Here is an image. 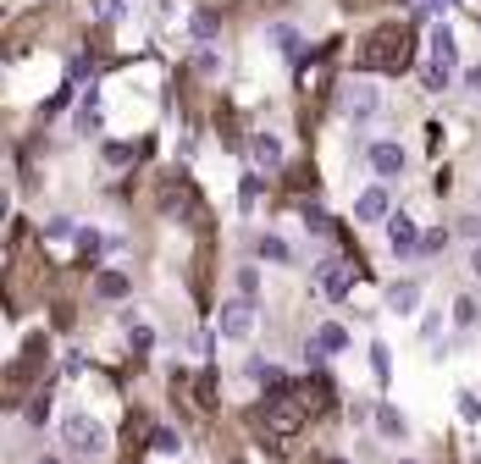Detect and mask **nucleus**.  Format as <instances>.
Masks as SVG:
<instances>
[{"instance_id": "obj_1", "label": "nucleus", "mask_w": 481, "mask_h": 464, "mask_svg": "<svg viewBox=\"0 0 481 464\" xmlns=\"http://www.w3.org/2000/svg\"><path fill=\"white\" fill-rule=\"evenodd\" d=\"M326 404H332V381H326V376H310L305 387H277V398L266 404V431L277 437V442H288V437H299Z\"/></svg>"}, {"instance_id": "obj_2", "label": "nucleus", "mask_w": 481, "mask_h": 464, "mask_svg": "<svg viewBox=\"0 0 481 464\" xmlns=\"http://www.w3.org/2000/svg\"><path fill=\"white\" fill-rule=\"evenodd\" d=\"M416 61V28L409 23H382L360 50H355V66L360 73H404V66Z\"/></svg>"}, {"instance_id": "obj_3", "label": "nucleus", "mask_w": 481, "mask_h": 464, "mask_svg": "<svg viewBox=\"0 0 481 464\" xmlns=\"http://www.w3.org/2000/svg\"><path fill=\"white\" fill-rule=\"evenodd\" d=\"M34 288H45V260H34V232L17 227L12 232V265H6V304H12V315L28 310Z\"/></svg>"}, {"instance_id": "obj_4", "label": "nucleus", "mask_w": 481, "mask_h": 464, "mask_svg": "<svg viewBox=\"0 0 481 464\" xmlns=\"http://www.w3.org/2000/svg\"><path fill=\"white\" fill-rule=\"evenodd\" d=\"M45 360H50V343L45 338H28V349L17 354V365L6 370V398H0V404H6V410H17L23 404V398H34L39 387V376H45Z\"/></svg>"}, {"instance_id": "obj_5", "label": "nucleus", "mask_w": 481, "mask_h": 464, "mask_svg": "<svg viewBox=\"0 0 481 464\" xmlns=\"http://www.w3.org/2000/svg\"><path fill=\"white\" fill-rule=\"evenodd\" d=\"M454 66H459V44H454L448 28H437L432 34V61H426V89H448Z\"/></svg>"}, {"instance_id": "obj_6", "label": "nucleus", "mask_w": 481, "mask_h": 464, "mask_svg": "<svg viewBox=\"0 0 481 464\" xmlns=\"http://www.w3.org/2000/svg\"><path fill=\"white\" fill-rule=\"evenodd\" d=\"M316 282H321L326 299H343V293L355 288V265H349V260H321V265H316Z\"/></svg>"}, {"instance_id": "obj_7", "label": "nucleus", "mask_w": 481, "mask_h": 464, "mask_svg": "<svg viewBox=\"0 0 481 464\" xmlns=\"http://www.w3.org/2000/svg\"><path fill=\"white\" fill-rule=\"evenodd\" d=\"M66 448H73V453H100V448H105V431H100V420H89V415H73V420H66Z\"/></svg>"}, {"instance_id": "obj_8", "label": "nucleus", "mask_w": 481, "mask_h": 464, "mask_svg": "<svg viewBox=\"0 0 481 464\" xmlns=\"http://www.w3.org/2000/svg\"><path fill=\"white\" fill-rule=\"evenodd\" d=\"M255 331V304L238 293L233 304H222V338H249Z\"/></svg>"}, {"instance_id": "obj_9", "label": "nucleus", "mask_w": 481, "mask_h": 464, "mask_svg": "<svg viewBox=\"0 0 481 464\" xmlns=\"http://www.w3.org/2000/svg\"><path fill=\"white\" fill-rule=\"evenodd\" d=\"M249 161H255L260 172H277V166H283V144H277V133H255V139H249Z\"/></svg>"}, {"instance_id": "obj_10", "label": "nucleus", "mask_w": 481, "mask_h": 464, "mask_svg": "<svg viewBox=\"0 0 481 464\" xmlns=\"http://www.w3.org/2000/svg\"><path fill=\"white\" fill-rule=\"evenodd\" d=\"M343 343H349V331H343V326H321L316 343H310V360H326V354H337Z\"/></svg>"}, {"instance_id": "obj_11", "label": "nucleus", "mask_w": 481, "mask_h": 464, "mask_svg": "<svg viewBox=\"0 0 481 464\" xmlns=\"http://www.w3.org/2000/svg\"><path fill=\"white\" fill-rule=\"evenodd\" d=\"M355 216H360V222H382V216H387V193H382V188H366V193L355 199Z\"/></svg>"}, {"instance_id": "obj_12", "label": "nucleus", "mask_w": 481, "mask_h": 464, "mask_svg": "<svg viewBox=\"0 0 481 464\" xmlns=\"http://www.w3.org/2000/svg\"><path fill=\"white\" fill-rule=\"evenodd\" d=\"M371 166H376L382 177H398V172H404V150H398V144H371Z\"/></svg>"}, {"instance_id": "obj_13", "label": "nucleus", "mask_w": 481, "mask_h": 464, "mask_svg": "<svg viewBox=\"0 0 481 464\" xmlns=\"http://www.w3.org/2000/svg\"><path fill=\"white\" fill-rule=\"evenodd\" d=\"M387 243H393L398 254H404V249H416V243H421L416 222H409V216H393V222H387Z\"/></svg>"}, {"instance_id": "obj_14", "label": "nucleus", "mask_w": 481, "mask_h": 464, "mask_svg": "<svg viewBox=\"0 0 481 464\" xmlns=\"http://www.w3.org/2000/svg\"><path fill=\"white\" fill-rule=\"evenodd\" d=\"M343 111H349V116H371V111H376V94H371V89H360V84H355V89H349V94H343Z\"/></svg>"}, {"instance_id": "obj_15", "label": "nucleus", "mask_w": 481, "mask_h": 464, "mask_svg": "<svg viewBox=\"0 0 481 464\" xmlns=\"http://www.w3.org/2000/svg\"><path fill=\"white\" fill-rule=\"evenodd\" d=\"M95 293H100V299H122V293H127V277H122V271H100V277H95Z\"/></svg>"}, {"instance_id": "obj_16", "label": "nucleus", "mask_w": 481, "mask_h": 464, "mask_svg": "<svg viewBox=\"0 0 481 464\" xmlns=\"http://www.w3.org/2000/svg\"><path fill=\"white\" fill-rule=\"evenodd\" d=\"M255 249H260V260H271V265H288V243H283V238L260 232V243H255Z\"/></svg>"}, {"instance_id": "obj_17", "label": "nucleus", "mask_w": 481, "mask_h": 464, "mask_svg": "<svg viewBox=\"0 0 481 464\" xmlns=\"http://www.w3.org/2000/svg\"><path fill=\"white\" fill-rule=\"evenodd\" d=\"M194 392H199V410H216V370H205L194 381Z\"/></svg>"}, {"instance_id": "obj_18", "label": "nucleus", "mask_w": 481, "mask_h": 464, "mask_svg": "<svg viewBox=\"0 0 481 464\" xmlns=\"http://www.w3.org/2000/svg\"><path fill=\"white\" fill-rule=\"evenodd\" d=\"M416 299H421L416 282H398V288H393V310H398V315H404V310H416Z\"/></svg>"}, {"instance_id": "obj_19", "label": "nucleus", "mask_w": 481, "mask_h": 464, "mask_svg": "<svg viewBox=\"0 0 481 464\" xmlns=\"http://www.w3.org/2000/svg\"><path fill=\"white\" fill-rule=\"evenodd\" d=\"M271 44H277V50H288V55H294V50H299V34H294L288 23H277V28H271Z\"/></svg>"}, {"instance_id": "obj_20", "label": "nucleus", "mask_w": 481, "mask_h": 464, "mask_svg": "<svg viewBox=\"0 0 481 464\" xmlns=\"http://www.w3.org/2000/svg\"><path fill=\"white\" fill-rule=\"evenodd\" d=\"M45 238H55V243H66V238H78V227L66 222V216H55V222H45Z\"/></svg>"}, {"instance_id": "obj_21", "label": "nucleus", "mask_w": 481, "mask_h": 464, "mask_svg": "<svg viewBox=\"0 0 481 464\" xmlns=\"http://www.w3.org/2000/svg\"><path fill=\"white\" fill-rule=\"evenodd\" d=\"M150 448H155V453H177L183 442H177V431H166V426H161V431L150 437Z\"/></svg>"}, {"instance_id": "obj_22", "label": "nucleus", "mask_w": 481, "mask_h": 464, "mask_svg": "<svg viewBox=\"0 0 481 464\" xmlns=\"http://www.w3.org/2000/svg\"><path fill=\"white\" fill-rule=\"evenodd\" d=\"M45 415H50V387H39L34 404H28V420H45Z\"/></svg>"}, {"instance_id": "obj_23", "label": "nucleus", "mask_w": 481, "mask_h": 464, "mask_svg": "<svg viewBox=\"0 0 481 464\" xmlns=\"http://www.w3.org/2000/svg\"><path fill=\"white\" fill-rule=\"evenodd\" d=\"M288 183H294L299 193H305V188H316V166H294V172H288Z\"/></svg>"}, {"instance_id": "obj_24", "label": "nucleus", "mask_w": 481, "mask_h": 464, "mask_svg": "<svg viewBox=\"0 0 481 464\" xmlns=\"http://www.w3.org/2000/svg\"><path fill=\"white\" fill-rule=\"evenodd\" d=\"M305 227H310V232H326V227H332V216H326V211H316V205H305Z\"/></svg>"}, {"instance_id": "obj_25", "label": "nucleus", "mask_w": 481, "mask_h": 464, "mask_svg": "<svg viewBox=\"0 0 481 464\" xmlns=\"http://www.w3.org/2000/svg\"><path fill=\"white\" fill-rule=\"evenodd\" d=\"M255 288H260V277H255V265H244V271H238V293H244V299H255Z\"/></svg>"}, {"instance_id": "obj_26", "label": "nucleus", "mask_w": 481, "mask_h": 464, "mask_svg": "<svg viewBox=\"0 0 481 464\" xmlns=\"http://www.w3.org/2000/svg\"><path fill=\"white\" fill-rule=\"evenodd\" d=\"M194 34H199V39H216V17L199 12V17H194Z\"/></svg>"}, {"instance_id": "obj_27", "label": "nucleus", "mask_w": 481, "mask_h": 464, "mask_svg": "<svg viewBox=\"0 0 481 464\" xmlns=\"http://www.w3.org/2000/svg\"><path fill=\"white\" fill-rule=\"evenodd\" d=\"M260 205V177H244V211Z\"/></svg>"}, {"instance_id": "obj_28", "label": "nucleus", "mask_w": 481, "mask_h": 464, "mask_svg": "<svg viewBox=\"0 0 481 464\" xmlns=\"http://www.w3.org/2000/svg\"><path fill=\"white\" fill-rule=\"evenodd\" d=\"M376 426H382V431H387V437H398V431H404V420H398V415H393V410H382V415H376Z\"/></svg>"}, {"instance_id": "obj_29", "label": "nucleus", "mask_w": 481, "mask_h": 464, "mask_svg": "<svg viewBox=\"0 0 481 464\" xmlns=\"http://www.w3.org/2000/svg\"><path fill=\"white\" fill-rule=\"evenodd\" d=\"M454 321H459V326H470V321H476V304H470V299H459V304H454Z\"/></svg>"}, {"instance_id": "obj_30", "label": "nucleus", "mask_w": 481, "mask_h": 464, "mask_svg": "<svg viewBox=\"0 0 481 464\" xmlns=\"http://www.w3.org/2000/svg\"><path fill=\"white\" fill-rule=\"evenodd\" d=\"M371 365H376V376H382V381H387V349H382V343H376V349H371Z\"/></svg>"}, {"instance_id": "obj_31", "label": "nucleus", "mask_w": 481, "mask_h": 464, "mask_svg": "<svg viewBox=\"0 0 481 464\" xmlns=\"http://www.w3.org/2000/svg\"><path fill=\"white\" fill-rule=\"evenodd\" d=\"M349 12H366V6H387V0H343Z\"/></svg>"}, {"instance_id": "obj_32", "label": "nucleus", "mask_w": 481, "mask_h": 464, "mask_svg": "<svg viewBox=\"0 0 481 464\" xmlns=\"http://www.w3.org/2000/svg\"><path fill=\"white\" fill-rule=\"evenodd\" d=\"M470 271H476V277H481V249H476V254H470Z\"/></svg>"}, {"instance_id": "obj_33", "label": "nucleus", "mask_w": 481, "mask_h": 464, "mask_svg": "<svg viewBox=\"0 0 481 464\" xmlns=\"http://www.w3.org/2000/svg\"><path fill=\"white\" fill-rule=\"evenodd\" d=\"M470 89H481V66H476V73H470Z\"/></svg>"}, {"instance_id": "obj_34", "label": "nucleus", "mask_w": 481, "mask_h": 464, "mask_svg": "<svg viewBox=\"0 0 481 464\" xmlns=\"http://www.w3.org/2000/svg\"><path fill=\"white\" fill-rule=\"evenodd\" d=\"M426 6H432V12H443V6H448V0H426Z\"/></svg>"}, {"instance_id": "obj_35", "label": "nucleus", "mask_w": 481, "mask_h": 464, "mask_svg": "<svg viewBox=\"0 0 481 464\" xmlns=\"http://www.w3.org/2000/svg\"><path fill=\"white\" fill-rule=\"evenodd\" d=\"M39 464H61V459H39Z\"/></svg>"}, {"instance_id": "obj_36", "label": "nucleus", "mask_w": 481, "mask_h": 464, "mask_svg": "<svg viewBox=\"0 0 481 464\" xmlns=\"http://www.w3.org/2000/svg\"><path fill=\"white\" fill-rule=\"evenodd\" d=\"M404 464H416V459H404Z\"/></svg>"}]
</instances>
